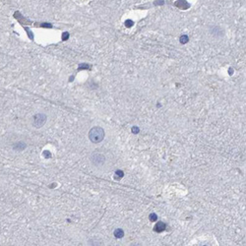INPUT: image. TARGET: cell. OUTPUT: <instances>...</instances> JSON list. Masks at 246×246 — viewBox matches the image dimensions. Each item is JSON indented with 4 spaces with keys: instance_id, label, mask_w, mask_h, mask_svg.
Instances as JSON below:
<instances>
[{
    "instance_id": "3",
    "label": "cell",
    "mask_w": 246,
    "mask_h": 246,
    "mask_svg": "<svg viewBox=\"0 0 246 246\" xmlns=\"http://www.w3.org/2000/svg\"><path fill=\"white\" fill-rule=\"evenodd\" d=\"M47 120V116L43 113H37L33 117V125L35 128H41L42 127Z\"/></svg>"
},
{
    "instance_id": "11",
    "label": "cell",
    "mask_w": 246,
    "mask_h": 246,
    "mask_svg": "<svg viewBox=\"0 0 246 246\" xmlns=\"http://www.w3.org/2000/svg\"><path fill=\"white\" fill-rule=\"evenodd\" d=\"M133 24H134V22H133V21H131V20H127V21L125 22V26H126L127 28H131V27L133 26Z\"/></svg>"
},
{
    "instance_id": "8",
    "label": "cell",
    "mask_w": 246,
    "mask_h": 246,
    "mask_svg": "<svg viewBox=\"0 0 246 246\" xmlns=\"http://www.w3.org/2000/svg\"><path fill=\"white\" fill-rule=\"evenodd\" d=\"M123 176H124V173H123L122 170H116L115 171V175H114L115 179H121Z\"/></svg>"
},
{
    "instance_id": "10",
    "label": "cell",
    "mask_w": 246,
    "mask_h": 246,
    "mask_svg": "<svg viewBox=\"0 0 246 246\" xmlns=\"http://www.w3.org/2000/svg\"><path fill=\"white\" fill-rule=\"evenodd\" d=\"M149 219H150L151 222H156V221L158 220V216H157L155 213H152V214L149 216Z\"/></svg>"
},
{
    "instance_id": "7",
    "label": "cell",
    "mask_w": 246,
    "mask_h": 246,
    "mask_svg": "<svg viewBox=\"0 0 246 246\" xmlns=\"http://www.w3.org/2000/svg\"><path fill=\"white\" fill-rule=\"evenodd\" d=\"M176 4H180V8H182V9H187V8H189V4H188L186 1H178V2H176Z\"/></svg>"
},
{
    "instance_id": "13",
    "label": "cell",
    "mask_w": 246,
    "mask_h": 246,
    "mask_svg": "<svg viewBox=\"0 0 246 246\" xmlns=\"http://www.w3.org/2000/svg\"><path fill=\"white\" fill-rule=\"evenodd\" d=\"M164 2L163 1V0H158V1H156L155 2V5H163Z\"/></svg>"
},
{
    "instance_id": "5",
    "label": "cell",
    "mask_w": 246,
    "mask_h": 246,
    "mask_svg": "<svg viewBox=\"0 0 246 246\" xmlns=\"http://www.w3.org/2000/svg\"><path fill=\"white\" fill-rule=\"evenodd\" d=\"M25 148H26V144L23 143V142H17V143L13 146V149H14L15 151H23Z\"/></svg>"
},
{
    "instance_id": "12",
    "label": "cell",
    "mask_w": 246,
    "mask_h": 246,
    "mask_svg": "<svg viewBox=\"0 0 246 246\" xmlns=\"http://www.w3.org/2000/svg\"><path fill=\"white\" fill-rule=\"evenodd\" d=\"M139 131H140V129L138 128L137 126H134V127H132V132H133L134 134H138V133H139Z\"/></svg>"
},
{
    "instance_id": "1",
    "label": "cell",
    "mask_w": 246,
    "mask_h": 246,
    "mask_svg": "<svg viewBox=\"0 0 246 246\" xmlns=\"http://www.w3.org/2000/svg\"><path fill=\"white\" fill-rule=\"evenodd\" d=\"M103 138H105V130L101 127H99V126L93 127L89 132V139L92 143H94V144L100 143L103 140Z\"/></svg>"
},
{
    "instance_id": "2",
    "label": "cell",
    "mask_w": 246,
    "mask_h": 246,
    "mask_svg": "<svg viewBox=\"0 0 246 246\" xmlns=\"http://www.w3.org/2000/svg\"><path fill=\"white\" fill-rule=\"evenodd\" d=\"M90 160H91L92 164L94 165V166H101V165H103L105 163H106V157H105V155H102L101 153L96 152V153H93V154L91 155Z\"/></svg>"
},
{
    "instance_id": "4",
    "label": "cell",
    "mask_w": 246,
    "mask_h": 246,
    "mask_svg": "<svg viewBox=\"0 0 246 246\" xmlns=\"http://www.w3.org/2000/svg\"><path fill=\"white\" fill-rule=\"evenodd\" d=\"M165 228H166L165 223H164L163 222H158V223L155 225V229L154 230L156 232H162V231H164L165 229Z\"/></svg>"
},
{
    "instance_id": "9",
    "label": "cell",
    "mask_w": 246,
    "mask_h": 246,
    "mask_svg": "<svg viewBox=\"0 0 246 246\" xmlns=\"http://www.w3.org/2000/svg\"><path fill=\"white\" fill-rule=\"evenodd\" d=\"M188 41H189V37H188V35H183L180 36V42H181L182 44H185V43H187Z\"/></svg>"
},
{
    "instance_id": "14",
    "label": "cell",
    "mask_w": 246,
    "mask_h": 246,
    "mask_svg": "<svg viewBox=\"0 0 246 246\" xmlns=\"http://www.w3.org/2000/svg\"><path fill=\"white\" fill-rule=\"evenodd\" d=\"M68 36H69V34H68V33H64V34L62 35V39H63L64 41H66V40L68 39Z\"/></svg>"
},
{
    "instance_id": "6",
    "label": "cell",
    "mask_w": 246,
    "mask_h": 246,
    "mask_svg": "<svg viewBox=\"0 0 246 246\" xmlns=\"http://www.w3.org/2000/svg\"><path fill=\"white\" fill-rule=\"evenodd\" d=\"M113 234H114V236H115L116 238H122L123 236H124V231H123L121 229H116L114 230Z\"/></svg>"
}]
</instances>
